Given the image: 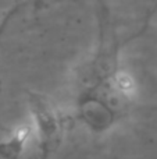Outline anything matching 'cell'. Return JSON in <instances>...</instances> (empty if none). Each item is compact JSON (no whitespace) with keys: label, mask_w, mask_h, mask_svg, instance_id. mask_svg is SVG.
<instances>
[{"label":"cell","mask_w":157,"mask_h":159,"mask_svg":"<svg viewBox=\"0 0 157 159\" xmlns=\"http://www.w3.org/2000/svg\"><path fill=\"white\" fill-rule=\"evenodd\" d=\"M32 105V115L35 117V121L38 124V131L40 135V144L43 149V157H46L49 152L52 144L56 141V137L58 134V120L57 116L52 110L45 99L33 96L31 99Z\"/></svg>","instance_id":"cell-1"}]
</instances>
